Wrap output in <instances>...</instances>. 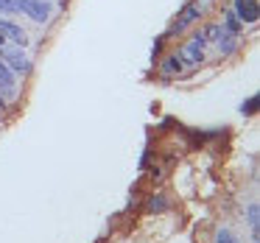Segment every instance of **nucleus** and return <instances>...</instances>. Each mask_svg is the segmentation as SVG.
<instances>
[{"label": "nucleus", "instance_id": "nucleus-5", "mask_svg": "<svg viewBox=\"0 0 260 243\" xmlns=\"http://www.w3.org/2000/svg\"><path fill=\"white\" fill-rule=\"evenodd\" d=\"M0 37L17 42V45H25V31L17 23H12V20H0Z\"/></svg>", "mask_w": 260, "mask_h": 243}, {"label": "nucleus", "instance_id": "nucleus-9", "mask_svg": "<svg viewBox=\"0 0 260 243\" xmlns=\"http://www.w3.org/2000/svg\"><path fill=\"white\" fill-rule=\"evenodd\" d=\"M0 12L3 14H17L20 12V0H0Z\"/></svg>", "mask_w": 260, "mask_h": 243}, {"label": "nucleus", "instance_id": "nucleus-2", "mask_svg": "<svg viewBox=\"0 0 260 243\" xmlns=\"http://www.w3.org/2000/svg\"><path fill=\"white\" fill-rule=\"evenodd\" d=\"M232 12H235V17L241 20V23H254L260 9H257V0H235Z\"/></svg>", "mask_w": 260, "mask_h": 243}, {"label": "nucleus", "instance_id": "nucleus-6", "mask_svg": "<svg viewBox=\"0 0 260 243\" xmlns=\"http://www.w3.org/2000/svg\"><path fill=\"white\" fill-rule=\"evenodd\" d=\"M0 90L6 92V95H14V90H17V81H14V73L6 67V62L0 59Z\"/></svg>", "mask_w": 260, "mask_h": 243}, {"label": "nucleus", "instance_id": "nucleus-13", "mask_svg": "<svg viewBox=\"0 0 260 243\" xmlns=\"http://www.w3.org/2000/svg\"><path fill=\"white\" fill-rule=\"evenodd\" d=\"M0 103H3V98H0Z\"/></svg>", "mask_w": 260, "mask_h": 243}, {"label": "nucleus", "instance_id": "nucleus-3", "mask_svg": "<svg viewBox=\"0 0 260 243\" xmlns=\"http://www.w3.org/2000/svg\"><path fill=\"white\" fill-rule=\"evenodd\" d=\"M3 62L12 73H28L31 70V62L23 51H3Z\"/></svg>", "mask_w": 260, "mask_h": 243}, {"label": "nucleus", "instance_id": "nucleus-4", "mask_svg": "<svg viewBox=\"0 0 260 243\" xmlns=\"http://www.w3.org/2000/svg\"><path fill=\"white\" fill-rule=\"evenodd\" d=\"M204 42H207V40H204V34H196V37H193V40L185 45V59H187L190 64H199V62L204 59Z\"/></svg>", "mask_w": 260, "mask_h": 243}, {"label": "nucleus", "instance_id": "nucleus-10", "mask_svg": "<svg viewBox=\"0 0 260 243\" xmlns=\"http://www.w3.org/2000/svg\"><path fill=\"white\" fill-rule=\"evenodd\" d=\"M179 70H182L179 56H168V62H165V73H179Z\"/></svg>", "mask_w": 260, "mask_h": 243}, {"label": "nucleus", "instance_id": "nucleus-8", "mask_svg": "<svg viewBox=\"0 0 260 243\" xmlns=\"http://www.w3.org/2000/svg\"><path fill=\"white\" fill-rule=\"evenodd\" d=\"M224 28H226V34H232V37L241 34V20L235 17V12H226V17H224Z\"/></svg>", "mask_w": 260, "mask_h": 243}, {"label": "nucleus", "instance_id": "nucleus-11", "mask_svg": "<svg viewBox=\"0 0 260 243\" xmlns=\"http://www.w3.org/2000/svg\"><path fill=\"white\" fill-rule=\"evenodd\" d=\"M218 243H238V240L232 237L230 229H221V232H218Z\"/></svg>", "mask_w": 260, "mask_h": 243}, {"label": "nucleus", "instance_id": "nucleus-1", "mask_svg": "<svg viewBox=\"0 0 260 243\" xmlns=\"http://www.w3.org/2000/svg\"><path fill=\"white\" fill-rule=\"evenodd\" d=\"M20 12L28 14L34 23H48L51 14H53V9H51L48 0H20Z\"/></svg>", "mask_w": 260, "mask_h": 243}, {"label": "nucleus", "instance_id": "nucleus-12", "mask_svg": "<svg viewBox=\"0 0 260 243\" xmlns=\"http://www.w3.org/2000/svg\"><path fill=\"white\" fill-rule=\"evenodd\" d=\"M3 42H6V40H3V37H0V48H3Z\"/></svg>", "mask_w": 260, "mask_h": 243}, {"label": "nucleus", "instance_id": "nucleus-7", "mask_svg": "<svg viewBox=\"0 0 260 243\" xmlns=\"http://www.w3.org/2000/svg\"><path fill=\"white\" fill-rule=\"evenodd\" d=\"M196 17H199V6H193V3H190V6H187L185 12H182V20H176V25L171 28V34H176V31H185Z\"/></svg>", "mask_w": 260, "mask_h": 243}]
</instances>
